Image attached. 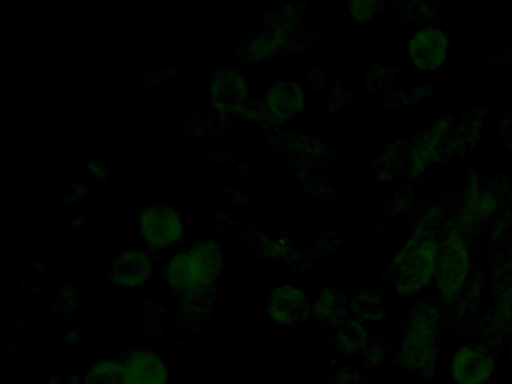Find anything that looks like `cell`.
<instances>
[{
    "label": "cell",
    "instance_id": "cell-25",
    "mask_svg": "<svg viewBox=\"0 0 512 384\" xmlns=\"http://www.w3.org/2000/svg\"><path fill=\"white\" fill-rule=\"evenodd\" d=\"M331 384H367L364 375L349 366H340L332 375Z\"/></svg>",
    "mask_w": 512,
    "mask_h": 384
},
{
    "label": "cell",
    "instance_id": "cell-2",
    "mask_svg": "<svg viewBox=\"0 0 512 384\" xmlns=\"http://www.w3.org/2000/svg\"><path fill=\"white\" fill-rule=\"evenodd\" d=\"M439 249V236L413 230L412 236L397 252L386 273L397 296H416L434 281Z\"/></svg>",
    "mask_w": 512,
    "mask_h": 384
},
{
    "label": "cell",
    "instance_id": "cell-11",
    "mask_svg": "<svg viewBox=\"0 0 512 384\" xmlns=\"http://www.w3.org/2000/svg\"><path fill=\"white\" fill-rule=\"evenodd\" d=\"M124 365L127 384H167L169 381V366L154 351H136Z\"/></svg>",
    "mask_w": 512,
    "mask_h": 384
},
{
    "label": "cell",
    "instance_id": "cell-23",
    "mask_svg": "<svg viewBox=\"0 0 512 384\" xmlns=\"http://www.w3.org/2000/svg\"><path fill=\"white\" fill-rule=\"evenodd\" d=\"M427 95L428 90L425 87L401 86L395 87L394 90L388 93V101H391L392 105L401 107V105L415 104Z\"/></svg>",
    "mask_w": 512,
    "mask_h": 384
},
{
    "label": "cell",
    "instance_id": "cell-3",
    "mask_svg": "<svg viewBox=\"0 0 512 384\" xmlns=\"http://www.w3.org/2000/svg\"><path fill=\"white\" fill-rule=\"evenodd\" d=\"M223 255L214 243H199L188 251L173 255L167 264L170 287L188 297L205 293L223 269Z\"/></svg>",
    "mask_w": 512,
    "mask_h": 384
},
{
    "label": "cell",
    "instance_id": "cell-6",
    "mask_svg": "<svg viewBox=\"0 0 512 384\" xmlns=\"http://www.w3.org/2000/svg\"><path fill=\"white\" fill-rule=\"evenodd\" d=\"M452 122L448 117H440L427 131L413 138L409 144L410 176L419 177L434 164L451 155Z\"/></svg>",
    "mask_w": 512,
    "mask_h": 384
},
{
    "label": "cell",
    "instance_id": "cell-5",
    "mask_svg": "<svg viewBox=\"0 0 512 384\" xmlns=\"http://www.w3.org/2000/svg\"><path fill=\"white\" fill-rule=\"evenodd\" d=\"M499 368L496 348L487 342L463 345L452 353L449 375L455 384H490Z\"/></svg>",
    "mask_w": 512,
    "mask_h": 384
},
{
    "label": "cell",
    "instance_id": "cell-26",
    "mask_svg": "<svg viewBox=\"0 0 512 384\" xmlns=\"http://www.w3.org/2000/svg\"><path fill=\"white\" fill-rule=\"evenodd\" d=\"M394 72L383 65H376L368 75V86L373 87V90H382L389 80H391Z\"/></svg>",
    "mask_w": 512,
    "mask_h": 384
},
{
    "label": "cell",
    "instance_id": "cell-14",
    "mask_svg": "<svg viewBox=\"0 0 512 384\" xmlns=\"http://www.w3.org/2000/svg\"><path fill=\"white\" fill-rule=\"evenodd\" d=\"M266 107L280 119L298 116L305 108V93L296 83L280 81L272 84L266 95Z\"/></svg>",
    "mask_w": 512,
    "mask_h": 384
},
{
    "label": "cell",
    "instance_id": "cell-18",
    "mask_svg": "<svg viewBox=\"0 0 512 384\" xmlns=\"http://www.w3.org/2000/svg\"><path fill=\"white\" fill-rule=\"evenodd\" d=\"M350 314L365 326L379 323L386 317L385 296L376 290L361 291L350 303Z\"/></svg>",
    "mask_w": 512,
    "mask_h": 384
},
{
    "label": "cell",
    "instance_id": "cell-16",
    "mask_svg": "<svg viewBox=\"0 0 512 384\" xmlns=\"http://www.w3.org/2000/svg\"><path fill=\"white\" fill-rule=\"evenodd\" d=\"M350 311V303L338 291L325 290L317 296L316 302L311 306V314L317 321L325 324H340L346 320Z\"/></svg>",
    "mask_w": 512,
    "mask_h": 384
},
{
    "label": "cell",
    "instance_id": "cell-13",
    "mask_svg": "<svg viewBox=\"0 0 512 384\" xmlns=\"http://www.w3.org/2000/svg\"><path fill=\"white\" fill-rule=\"evenodd\" d=\"M248 96V83L238 71L220 72L211 86V99L215 107L235 111L242 107Z\"/></svg>",
    "mask_w": 512,
    "mask_h": 384
},
{
    "label": "cell",
    "instance_id": "cell-27",
    "mask_svg": "<svg viewBox=\"0 0 512 384\" xmlns=\"http://www.w3.org/2000/svg\"><path fill=\"white\" fill-rule=\"evenodd\" d=\"M503 138H505L506 146L512 152V114L503 123Z\"/></svg>",
    "mask_w": 512,
    "mask_h": 384
},
{
    "label": "cell",
    "instance_id": "cell-22",
    "mask_svg": "<svg viewBox=\"0 0 512 384\" xmlns=\"http://www.w3.org/2000/svg\"><path fill=\"white\" fill-rule=\"evenodd\" d=\"M391 356V348H389L388 342L383 341V339L371 341L370 347L364 353L365 369L370 372L379 371L389 362Z\"/></svg>",
    "mask_w": 512,
    "mask_h": 384
},
{
    "label": "cell",
    "instance_id": "cell-17",
    "mask_svg": "<svg viewBox=\"0 0 512 384\" xmlns=\"http://www.w3.org/2000/svg\"><path fill=\"white\" fill-rule=\"evenodd\" d=\"M484 114L482 110H473L461 120L460 126L452 132L451 147L454 155L466 156L481 137Z\"/></svg>",
    "mask_w": 512,
    "mask_h": 384
},
{
    "label": "cell",
    "instance_id": "cell-8",
    "mask_svg": "<svg viewBox=\"0 0 512 384\" xmlns=\"http://www.w3.org/2000/svg\"><path fill=\"white\" fill-rule=\"evenodd\" d=\"M139 227L143 240L154 248L173 245L184 234L181 215L169 206L148 207L140 215Z\"/></svg>",
    "mask_w": 512,
    "mask_h": 384
},
{
    "label": "cell",
    "instance_id": "cell-24",
    "mask_svg": "<svg viewBox=\"0 0 512 384\" xmlns=\"http://www.w3.org/2000/svg\"><path fill=\"white\" fill-rule=\"evenodd\" d=\"M383 11V3L382 2H371V0H367V2H350L349 6H347V15L353 20L364 21L371 20L374 15L380 14Z\"/></svg>",
    "mask_w": 512,
    "mask_h": 384
},
{
    "label": "cell",
    "instance_id": "cell-15",
    "mask_svg": "<svg viewBox=\"0 0 512 384\" xmlns=\"http://www.w3.org/2000/svg\"><path fill=\"white\" fill-rule=\"evenodd\" d=\"M370 344V332L361 321L346 318L338 324L334 338V348L338 353L364 354Z\"/></svg>",
    "mask_w": 512,
    "mask_h": 384
},
{
    "label": "cell",
    "instance_id": "cell-21",
    "mask_svg": "<svg viewBox=\"0 0 512 384\" xmlns=\"http://www.w3.org/2000/svg\"><path fill=\"white\" fill-rule=\"evenodd\" d=\"M398 14H400L401 20L407 21V23L421 24L422 27H425L431 26V23L439 18L440 9L434 3H406V5H401V11Z\"/></svg>",
    "mask_w": 512,
    "mask_h": 384
},
{
    "label": "cell",
    "instance_id": "cell-7",
    "mask_svg": "<svg viewBox=\"0 0 512 384\" xmlns=\"http://www.w3.org/2000/svg\"><path fill=\"white\" fill-rule=\"evenodd\" d=\"M451 41L440 27L425 26L415 30L407 41V59L419 74H434L448 62Z\"/></svg>",
    "mask_w": 512,
    "mask_h": 384
},
{
    "label": "cell",
    "instance_id": "cell-9",
    "mask_svg": "<svg viewBox=\"0 0 512 384\" xmlns=\"http://www.w3.org/2000/svg\"><path fill=\"white\" fill-rule=\"evenodd\" d=\"M311 312L308 296L298 285L281 284L268 300V314L280 326H296Z\"/></svg>",
    "mask_w": 512,
    "mask_h": 384
},
{
    "label": "cell",
    "instance_id": "cell-19",
    "mask_svg": "<svg viewBox=\"0 0 512 384\" xmlns=\"http://www.w3.org/2000/svg\"><path fill=\"white\" fill-rule=\"evenodd\" d=\"M376 171L377 176L386 180H394L395 177L401 176L404 170H409V144L392 143L391 146L382 150L379 158H377Z\"/></svg>",
    "mask_w": 512,
    "mask_h": 384
},
{
    "label": "cell",
    "instance_id": "cell-1",
    "mask_svg": "<svg viewBox=\"0 0 512 384\" xmlns=\"http://www.w3.org/2000/svg\"><path fill=\"white\" fill-rule=\"evenodd\" d=\"M442 314L433 303H418L407 318L406 332L397 350L401 368L419 380H433L442 368L440 348Z\"/></svg>",
    "mask_w": 512,
    "mask_h": 384
},
{
    "label": "cell",
    "instance_id": "cell-4",
    "mask_svg": "<svg viewBox=\"0 0 512 384\" xmlns=\"http://www.w3.org/2000/svg\"><path fill=\"white\" fill-rule=\"evenodd\" d=\"M440 249L437 258V291L443 302H457L473 275L472 254L461 227L443 228L439 236Z\"/></svg>",
    "mask_w": 512,
    "mask_h": 384
},
{
    "label": "cell",
    "instance_id": "cell-28",
    "mask_svg": "<svg viewBox=\"0 0 512 384\" xmlns=\"http://www.w3.org/2000/svg\"><path fill=\"white\" fill-rule=\"evenodd\" d=\"M509 357H511V362H512V347H511V350H509Z\"/></svg>",
    "mask_w": 512,
    "mask_h": 384
},
{
    "label": "cell",
    "instance_id": "cell-10",
    "mask_svg": "<svg viewBox=\"0 0 512 384\" xmlns=\"http://www.w3.org/2000/svg\"><path fill=\"white\" fill-rule=\"evenodd\" d=\"M502 192L491 185H482L481 180L473 179L463 195L461 221L472 227L487 221L499 212Z\"/></svg>",
    "mask_w": 512,
    "mask_h": 384
},
{
    "label": "cell",
    "instance_id": "cell-12",
    "mask_svg": "<svg viewBox=\"0 0 512 384\" xmlns=\"http://www.w3.org/2000/svg\"><path fill=\"white\" fill-rule=\"evenodd\" d=\"M154 267L143 251H128L119 255L112 266L113 281L125 288H136L151 279Z\"/></svg>",
    "mask_w": 512,
    "mask_h": 384
},
{
    "label": "cell",
    "instance_id": "cell-20",
    "mask_svg": "<svg viewBox=\"0 0 512 384\" xmlns=\"http://www.w3.org/2000/svg\"><path fill=\"white\" fill-rule=\"evenodd\" d=\"M86 384H127L124 362L103 360L89 369Z\"/></svg>",
    "mask_w": 512,
    "mask_h": 384
}]
</instances>
